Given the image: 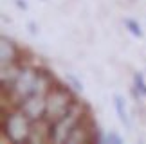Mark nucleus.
<instances>
[{
    "instance_id": "f257e3e1",
    "label": "nucleus",
    "mask_w": 146,
    "mask_h": 144,
    "mask_svg": "<svg viewBox=\"0 0 146 144\" xmlns=\"http://www.w3.org/2000/svg\"><path fill=\"white\" fill-rule=\"evenodd\" d=\"M47 106H45V119L49 124L60 121L61 117H65L72 108L78 104L76 96L72 94L69 85H63L60 81H54L52 87L49 88L47 96H45Z\"/></svg>"
},
{
    "instance_id": "f03ea898",
    "label": "nucleus",
    "mask_w": 146,
    "mask_h": 144,
    "mask_svg": "<svg viewBox=\"0 0 146 144\" xmlns=\"http://www.w3.org/2000/svg\"><path fill=\"white\" fill-rule=\"evenodd\" d=\"M33 123L18 108H2V135L11 142H29Z\"/></svg>"
},
{
    "instance_id": "7ed1b4c3",
    "label": "nucleus",
    "mask_w": 146,
    "mask_h": 144,
    "mask_svg": "<svg viewBox=\"0 0 146 144\" xmlns=\"http://www.w3.org/2000/svg\"><path fill=\"white\" fill-rule=\"evenodd\" d=\"M45 96L47 94H35V96L27 97L25 101L18 106V110L31 121V123L45 117V106H47Z\"/></svg>"
},
{
    "instance_id": "20e7f679",
    "label": "nucleus",
    "mask_w": 146,
    "mask_h": 144,
    "mask_svg": "<svg viewBox=\"0 0 146 144\" xmlns=\"http://www.w3.org/2000/svg\"><path fill=\"white\" fill-rule=\"evenodd\" d=\"M0 58H2V69L9 67H20V47L16 45L13 40L7 36H2V43H0Z\"/></svg>"
},
{
    "instance_id": "39448f33",
    "label": "nucleus",
    "mask_w": 146,
    "mask_h": 144,
    "mask_svg": "<svg viewBox=\"0 0 146 144\" xmlns=\"http://www.w3.org/2000/svg\"><path fill=\"white\" fill-rule=\"evenodd\" d=\"M114 106H115V112L117 115H119V121L123 124L126 126H130V119H128V114H126V106H125V99H123L119 94H115L114 96Z\"/></svg>"
},
{
    "instance_id": "423d86ee",
    "label": "nucleus",
    "mask_w": 146,
    "mask_h": 144,
    "mask_svg": "<svg viewBox=\"0 0 146 144\" xmlns=\"http://www.w3.org/2000/svg\"><path fill=\"white\" fill-rule=\"evenodd\" d=\"M132 92H133V97L139 99L146 96V83H144V77L141 72H135L133 74V87H132Z\"/></svg>"
},
{
    "instance_id": "0eeeda50",
    "label": "nucleus",
    "mask_w": 146,
    "mask_h": 144,
    "mask_svg": "<svg viewBox=\"0 0 146 144\" xmlns=\"http://www.w3.org/2000/svg\"><path fill=\"white\" fill-rule=\"evenodd\" d=\"M125 27H126V29L132 32L133 36H137V38H141V36H143V29H141V25H139L135 20L126 18V20H125Z\"/></svg>"
},
{
    "instance_id": "6e6552de",
    "label": "nucleus",
    "mask_w": 146,
    "mask_h": 144,
    "mask_svg": "<svg viewBox=\"0 0 146 144\" xmlns=\"http://www.w3.org/2000/svg\"><path fill=\"white\" fill-rule=\"evenodd\" d=\"M106 142H110V144H123V139L117 133H114V131H110L108 135H106Z\"/></svg>"
},
{
    "instance_id": "1a4fd4ad",
    "label": "nucleus",
    "mask_w": 146,
    "mask_h": 144,
    "mask_svg": "<svg viewBox=\"0 0 146 144\" xmlns=\"http://www.w3.org/2000/svg\"><path fill=\"white\" fill-rule=\"evenodd\" d=\"M67 79H69V81L72 83V87H74V88H76V90H83V87H81V83H80V81H78V79H76V77H74V76H70V74H69V76H67Z\"/></svg>"
},
{
    "instance_id": "9d476101",
    "label": "nucleus",
    "mask_w": 146,
    "mask_h": 144,
    "mask_svg": "<svg viewBox=\"0 0 146 144\" xmlns=\"http://www.w3.org/2000/svg\"><path fill=\"white\" fill-rule=\"evenodd\" d=\"M16 5H18L20 9H27V4H25V2H22V0H16Z\"/></svg>"
}]
</instances>
